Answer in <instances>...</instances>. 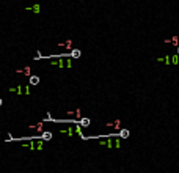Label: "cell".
Instances as JSON below:
<instances>
[{
	"label": "cell",
	"mask_w": 179,
	"mask_h": 173,
	"mask_svg": "<svg viewBox=\"0 0 179 173\" xmlns=\"http://www.w3.org/2000/svg\"><path fill=\"white\" fill-rule=\"evenodd\" d=\"M41 140H43V142H49V140H52V131H43V134H41Z\"/></svg>",
	"instance_id": "obj_1"
},
{
	"label": "cell",
	"mask_w": 179,
	"mask_h": 173,
	"mask_svg": "<svg viewBox=\"0 0 179 173\" xmlns=\"http://www.w3.org/2000/svg\"><path fill=\"white\" fill-rule=\"evenodd\" d=\"M90 123H91V120H90V118H87V116H83V118H80V120H79V126L80 127H88Z\"/></svg>",
	"instance_id": "obj_2"
},
{
	"label": "cell",
	"mask_w": 179,
	"mask_h": 173,
	"mask_svg": "<svg viewBox=\"0 0 179 173\" xmlns=\"http://www.w3.org/2000/svg\"><path fill=\"white\" fill-rule=\"evenodd\" d=\"M129 135H130V131H129V129H121L119 134H118V137H119V139H127Z\"/></svg>",
	"instance_id": "obj_3"
},
{
	"label": "cell",
	"mask_w": 179,
	"mask_h": 173,
	"mask_svg": "<svg viewBox=\"0 0 179 173\" xmlns=\"http://www.w3.org/2000/svg\"><path fill=\"white\" fill-rule=\"evenodd\" d=\"M28 84H30V85H38V84H39V77H38V76H30Z\"/></svg>",
	"instance_id": "obj_4"
},
{
	"label": "cell",
	"mask_w": 179,
	"mask_h": 173,
	"mask_svg": "<svg viewBox=\"0 0 179 173\" xmlns=\"http://www.w3.org/2000/svg\"><path fill=\"white\" fill-rule=\"evenodd\" d=\"M80 55H82V52L79 49H72L69 54V57H72V58H80Z\"/></svg>",
	"instance_id": "obj_5"
},
{
	"label": "cell",
	"mask_w": 179,
	"mask_h": 173,
	"mask_svg": "<svg viewBox=\"0 0 179 173\" xmlns=\"http://www.w3.org/2000/svg\"><path fill=\"white\" fill-rule=\"evenodd\" d=\"M60 132H63V134L66 132V134L69 135V137H72V135H74V129H72V127H68V129H61Z\"/></svg>",
	"instance_id": "obj_6"
},
{
	"label": "cell",
	"mask_w": 179,
	"mask_h": 173,
	"mask_svg": "<svg viewBox=\"0 0 179 173\" xmlns=\"http://www.w3.org/2000/svg\"><path fill=\"white\" fill-rule=\"evenodd\" d=\"M43 145H44V142H43L41 139H38V142H36V150L41 151V150H43Z\"/></svg>",
	"instance_id": "obj_7"
},
{
	"label": "cell",
	"mask_w": 179,
	"mask_h": 173,
	"mask_svg": "<svg viewBox=\"0 0 179 173\" xmlns=\"http://www.w3.org/2000/svg\"><path fill=\"white\" fill-rule=\"evenodd\" d=\"M27 10H32L33 13H39V5H33L32 8H30V6H27Z\"/></svg>",
	"instance_id": "obj_8"
},
{
	"label": "cell",
	"mask_w": 179,
	"mask_h": 173,
	"mask_svg": "<svg viewBox=\"0 0 179 173\" xmlns=\"http://www.w3.org/2000/svg\"><path fill=\"white\" fill-rule=\"evenodd\" d=\"M171 63H173V65H177V63H179V55H177V54H176V55H171Z\"/></svg>",
	"instance_id": "obj_9"
},
{
	"label": "cell",
	"mask_w": 179,
	"mask_h": 173,
	"mask_svg": "<svg viewBox=\"0 0 179 173\" xmlns=\"http://www.w3.org/2000/svg\"><path fill=\"white\" fill-rule=\"evenodd\" d=\"M64 46H66V49L72 50V41H71V39H68V41H66V44H64Z\"/></svg>",
	"instance_id": "obj_10"
},
{
	"label": "cell",
	"mask_w": 179,
	"mask_h": 173,
	"mask_svg": "<svg viewBox=\"0 0 179 173\" xmlns=\"http://www.w3.org/2000/svg\"><path fill=\"white\" fill-rule=\"evenodd\" d=\"M171 41H173V46H177V47H179V44H177V36H176V35L171 38Z\"/></svg>",
	"instance_id": "obj_11"
},
{
	"label": "cell",
	"mask_w": 179,
	"mask_h": 173,
	"mask_svg": "<svg viewBox=\"0 0 179 173\" xmlns=\"http://www.w3.org/2000/svg\"><path fill=\"white\" fill-rule=\"evenodd\" d=\"M22 72H24L25 76H30V68H28V66H27V68H24V71H22Z\"/></svg>",
	"instance_id": "obj_12"
},
{
	"label": "cell",
	"mask_w": 179,
	"mask_h": 173,
	"mask_svg": "<svg viewBox=\"0 0 179 173\" xmlns=\"http://www.w3.org/2000/svg\"><path fill=\"white\" fill-rule=\"evenodd\" d=\"M24 93H25V95H30V87H28V85L24 87Z\"/></svg>",
	"instance_id": "obj_13"
},
{
	"label": "cell",
	"mask_w": 179,
	"mask_h": 173,
	"mask_svg": "<svg viewBox=\"0 0 179 173\" xmlns=\"http://www.w3.org/2000/svg\"><path fill=\"white\" fill-rule=\"evenodd\" d=\"M165 63H167V65H171V58H170V55L165 57Z\"/></svg>",
	"instance_id": "obj_14"
},
{
	"label": "cell",
	"mask_w": 179,
	"mask_h": 173,
	"mask_svg": "<svg viewBox=\"0 0 179 173\" xmlns=\"http://www.w3.org/2000/svg\"><path fill=\"white\" fill-rule=\"evenodd\" d=\"M113 145H115V147H116V148H119V147H121V143H119V140H115V143H113Z\"/></svg>",
	"instance_id": "obj_15"
},
{
	"label": "cell",
	"mask_w": 179,
	"mask_h": 173,
	"mask_svg": "<svg viewBox=\"0 0 179 173\" xmlns=\"http://www.w3.org/2000/svg\"><path fill=\"white\" fill-rule=\"evenodd\" d=\"M119 123H121L119 120H116V121H115V127H116V129H118V127H119Z\"/></svg>",
	"instance_id": "obj_16"
},
{
	"label": "cell",
	"mask_w": 179,
	"mask_h": 173,
	"mask_svg": "<svg viewBox=\"0 0 179 173\" xmlns=\"http://www.w3.org/2000/svg\"><path fill=\"white\" fill-rule=\"evenodd\" d=\"M3 104V101H2V98H0V105H2Z\"/></svg>",
	"instance_id": "obj_17"
},
{
	"label": "cell",
	"mask_w": 179,
	"mask_h": 173,
	"mask_svg": "<svg viewBox=\"0 0 179 173\" xmlns=\"http://www.w3.org/2000/svg\"><path fill=\"white\" fill-rule=\"evenodd\" d=\"M177 55H179V47H177Z\"/></svg>",
	"instance_id": "obj_18"
}]
</instances>
